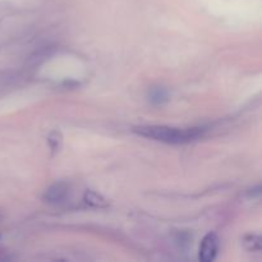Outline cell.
Returning <instances> with one entry per match:
<instances>
[{
	"instance_id": "cell-1",
	"label": "cell",
	"mask_w": 262,
	"mask_h": 262,
	"mask_svg": "<svg viewBox=\"0 0 262 262\" xmlns=\"http://www.w3.org/2000/svg\"><path fill=\"white\" fill-rule=\"evenodd\" d=\"M133 132L145 138L169 143V145H182L196 141L202 137L205 129L201 127L174 128L169 125H138L133 128Z\"/></svg>"
},
{
	"instance_id": "cell-2",
	"label": "cell",
	"mask_w": 262,
	"mask_h": 262,
	"mask_svg": "<svg viewBox=\"0 0 262 262\" xmlns=\"http://www.w3.org/2000/svg\"><path fill=\"white\" fill-rule=\"evenodd\" d=\"M219 251V238L215 233H209L202 239L200 246L199 258L202 262H211L215 260Z\"/></svg>"
},
{
	"instance_id": "cell-3",
	"label": "cell",
	"mask_w": 262,
	"mask_h": 262,
	"mask_svg": "<svg viewBox=\"0 0 262 262\" xmlns=\"http://www.w3.org/2000/svg\"><path fill=\"white\" fill-rule=\"evenodd\" d=\"M69 196V186L64 182H58L49 187L43 193V201L50 205L63 204Z\"/></svg>"
},
{
	"instance_id": "cell-4",
	"label": "cell",
	"mask_w": 262,
	"mask_h": 262,
	"mask_svg": "<svg viewBox=\"0 0 262 262\" xmlns=\"http://www.w3.org/2000/svg\"><path fill=\"white\" fill-rule=\"evenodd\" d=\"M20 76L18 73H15V72H0V96L7 94L9 90H13L15 86H18Z\"/></svg>"
},
{
	"instance_id": "cell-5",
	"label": "cell",
	"mask_w": 262,
	"mask_h": 262,
	"mask_svg": "<svg viewBox=\"0 0 262 262\" xmlns=\"http://www.w3.org/2000/svg\"><path fill=\"white\" fill-rule=\"evenodd\" d=\"M147 100L152 105H163L169 100V91L163 86L151 87L147 92Z\"/></svg>"
},
{
	"instance_id": "cell-6",
	"label": "cell",
	"mask_w": 262,
	"mask_h": 262,
	"mask_svg": "<svg viewBox=\"0 0 262 262\" xmlns=\"http://www.w3.org/2000/svg\"><path fill=\"white\" fill-rule=\"evenodd\" d=\"M83 200L87 205H90V206H92V207H99V209L107 207V205H109V202H107L106 200L101 196V194H99L97 192H95V191H91V189H89V191L84 192Z\"/></svg>"
},
{
	"instance_id": "cell-7",
	"label": "cell",
	"mask_w": 262,
	"mask_h": 262,
	"mask_svg": "<svg viewBox=\"0 0 262 262\" xmlns=\"http://www.w3.org/2000/svg\"><path fill=\"white\" fill-rule=\"evenodd\" d=\"M48 143L50 146V150L53 154H56L60 151L61 145H63V136L59 130H53L48 137Z\"/></svg>"
},
{
	"instance_id": "cell-8",
	"label": "cell",
	"mask_w": 262,
	"mask_h": 262,
	"mask_svg": "<svg viewBox=\"0 0 262 262\" xmlns=\"http://www.w3.org/2000/svg\"><path fill=\"white\" fill-rule=\"evenodd\" d=\"M245 246L248 251L251 252H255V251H260L261 250V238L258 235L255 234H248L245 237Z\"/></svg>"
}]
</instances>
